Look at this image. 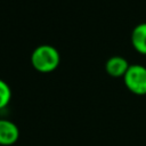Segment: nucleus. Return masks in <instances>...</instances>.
<instances>
[{"label": "nucleus", "mask_w": 146, "mask_h": 146, "mask_svg": "<svg viewBox=\"0 0 146 146\" xmlns=\"http://www.w3.org/2000/svg\"><path fill=\"white\" fill-rule=\"evenodd\" d=\"M60 63L59 51L50 44H40L31 54L32 66L41 73L55 71Z\"/></svg>", "instance_id": "obj_1"}, {"label": "nucleus", "mask_w": 146, "mask_h": 146, "mask_svg": "<svg viewBox=\"0 0 146 146\" xmlns=\"http://www.w3.org/2000/svg\"><path fill=\"white\" fill-rule=\"evenodd\" d=\"M123 81L129 91L135 95H146V67L140 64H132L129 66L123 76Z\"/></svg>", "instance_id": "obj_2"}, {"label": "nucleus", "mask_w": 146, "mask_h": 146, "mask_svg": "<svg viewBox=\"0 0 146 146\" xmlns=\"http://www.w3.org/2000/svg\"><path fill=\"white\" fill-rule=\"evenodd\" d=\"M19 138L18 127L6 119H0V145L11 146Z\"/></svg>", "instance_id": "obj_3"}, {"label": "nucleus", "mask_w": 146, "mask_h": 146, "mask_svg": "<svg viewBox=\"0 0 146 146\" xmlns=\"http://www.w3.org/2000/svg\"><path fill=\"white\" fill-rule=\"evenodd\" d=\"M129 63L124 57L121 56H112L107 59L105 64V70L110 76L113 78H123L129 68Z\"/></svg>", "instance_id": "obj_4"}, {"label": "nucleus", "mask_w": 146, "mask_h": 146, "mask_svg": "<svg viewBox=\"0 0 146 146\" xmlns=\"http://www.w3.org/2000/svg\"><path fill=\"white\" fill-rule=\"evenodd\" d=\"M132 47L143 55H146V23L136 25L131 32Z\"/></svg>", "instance_id": "obj_5"}, {"label": "nucleus", "mask_w": 146, "mask_h": 146, "mask_svg": "<svg viewBox=\"0 0 146 146\" xmlns=\"http://www.w3.org/2000/svg\"><path fill=\"white\" fill-rule=\"evenodd\" d=\"M11 99V90L8 83L0 79V110L5 108Z\"/></svg>", "instance_id": "obj_6"}]
</instances>
